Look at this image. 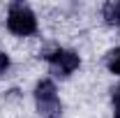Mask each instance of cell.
<instances>
[{
  "instance_id": "obj_8",
  "label": "cell",
  "mask_w": 120,
  "mask_h": 118,
  "mask_svg": "<svg viewBox=\"0 0 120 118\" xmlns=\"http://www.w3.org/2000/svg\"><path fill=\"white\" fill-rule=\"evenodd\" d=\"M113 118H120V111H116V116H113Z\"/></svg>"
},
{
  "instance_id": "obj_1",
  "label": "cell",
  "mask_w": 120,
  "mask_h": 118,
  "mask_svg": "<svg viewBox=\"0 0 120 118\" xmlns=\"http://www.w3.org/2000/svg\"><path fill=\"white\" fill-rule=\"evenodd\" d=\"M35 102H37V114L42 118H60L62 104L58 100V90L51 79H42L35 88Z\"/></svg>"
},
{
  "instance_id": "obj_5",
  "label": "cell",
  "mask_w": 120,
  "mask_h": 118,
  "mask_svg": "<svg viewBox=\"0 0 120 118\" xmlns=\"http://www.w3.org/2000/svg\"><path fill=\"white\" fill-rule=\"evenodd\" d=\"M106 67L113 74H120V46L118 49H111L106 53Z\"/></svg>"
},
{
  "instance_id": "obj_6",
  "label": "cell",
  "mask_w": 120,
  "mask_h": 118,
  "mask_svg": "<svg viewBox=\"0 0 120 118\" xmlns=\"http://www.w3.org/2000/svg\"><path fill=\"white\" fill-rule=\"evenodd\" d=\"M7 67H9V58H7V56H5V53H0V74L5 72V70H7Z\"/></svg>"
},
{
  "instance_id": "obj_2",
  "label": "cell",
  "mask_w": 120,
  "mask_h": 118,
  "mask_svg": "<svg viewBox=\"0 0 120 118\" xmlns=\"http://www.w3.org/2000/svg\"><path fill=\"white\" fill-rule=\"evenodd\" d=\"M7 28L14 35L26 37V35H32L37 30V19H35V14H32V9L28 5L14 2L9 7V14H7Z\"/></svg>"
},
{
  "instance_id": "obj_4",
  "label": "cell",
  "mask_w": 120,
  "mask_h": 118,
  "mask_svg": "<svg viewBox=\"0 0 120 118\" xmlns=\"http://www.w3.org/2000/svg\"><path fill=\"white\" fill-rule=\"evenodd\" d=\"M104 19H106L109 26H118V28H120V2H118V0L104 5Z\"/></svg>"
},
{
  "instance_id": "obj_7",
  "label": "cell",
  "mask_w": 120,
  "mask_h": 118,
  "mask_svg": "<svg viewBox=\"0 0 120 118\" xmlns=\"http://www.w3.org/2000/svg\"><path fill=\"white\" fill-rule=\"evenodd\" d=\"M113 106H116V111H120V86L113 90Z\"/></svg>"
},
{
  "instance_id": "obj_3",
  "label": "cell",
  "mask_w": 120,
  "mask_h": 118,
  "mask_svg": "<svg viewBox=\"0 0 120 118\" xmlns=\"http://www.w3.org/2000/svg\"><path fill=\"white\" fill-rule=\"evenodd\" d=\"M46 60H49L51 72L56 74V76H67V74H72L81 65L79 56H76L74 51H67V49H56L53 53L46 56Z\"/></svg>"
}]
</instances>
